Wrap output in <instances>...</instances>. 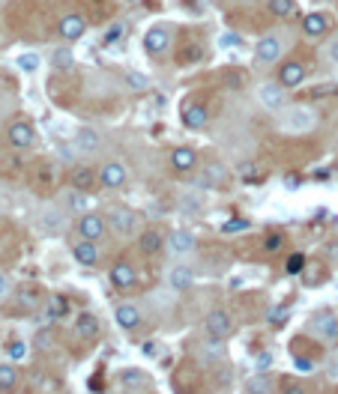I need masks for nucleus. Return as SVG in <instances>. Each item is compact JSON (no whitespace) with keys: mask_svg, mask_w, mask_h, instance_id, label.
I'll return each mask as SVG.
<instances>
[{"mask_svg":"<svg viewBox=\"0 0 338 394\" xmlns=\"http://www.w3.org/2000/svg\"><path fill=\"white\" fill-rule=\"evenodd\" d=\"M315 125H318V113L306 105L284 108V113L279 117V129L287 135H308V132H315Z\"/></svg>","mask_w":338,"mask_h":394,"instance_id":"f257e3e1","label":"nucleus"},{"mask_svg":"<svg viewBox=\"0 0 338 394\" xmlns=\"http://www.w3.org/2000/svg\"><path fill=\"white\" fill-rule=\"evenodd\" d=\"M0 203H4V200H0Z\"/></svg>","mask_w":338,"mask_h":394,"instance_id":"4d7b16f0","label":"nucleus"},{"mask_svg":"<svg viewBox=\"0 0 338 394\" xmlns=\"http://www.w3.org/2000/svg\"><path fill=\"white\" fill-rule=\"evenodd\" d=\"M311 328H315V335H320L323 340H338V316L330 311H320L311 316Z\"/></svg>","mask_w":338,"mask_h":394,"instance_id":"0eeeda50","label":"nucleus"},{"mask_svg":"<svg viewBox=\"0 0 338 394\" xmlns=\"http://www.w3.org/2000/svg\"><path fill=\"white\" fill-rule=\"evenodd\" d=\"M75 335L84 338V340H93L99 335V320L90 316V314H81L78 320H75Z\"/></svg>","mask_w":338,"mask_h":394,"instance_id":"4be33fe9","label":"nucleus"},{"mask_svg":"<svg viewBox=\"0 0 338 394\" xmlns=\"http://www.w3.org/2000/svg\"><path fill=\"white\" fill-rule=\"evenodd\" d=\"M96 183V173L90 168H75L72 171V188H81V192H87Z\"/></svg>","mask_w":338,"mask_h":394,"instance_id":"393cba45","label":"nucleus"},{"mask_svg":"<svg viewBox=\"0 0 338 394\" xmlns=\"http://www.w3.org/2000/svg\"><path fill=\"white\" fill-rule=\"evenodd\" d=\"M66 311H69V304H66L64 296H54L52 302H48V316H52V320H54V316H64Z\"/></svg>","mask_w":338,"mask_h":394,"instance_id":"72a5a7b5","label":"nucleus"},{"mask_svg":"<svg viewBox=\"0 0 338 394\" xmlns=\"http://www.w3.org/2000/svg\"><path fill=\"white\" fill-rule=\"evenodd\" d=\"M294 367H296V371H311V367H315V362H308V359H294Z\"/></svg>","mask_w":338,"mask_h":394,"instance_id":"09e8293b","label":"nucleus"},{"mask_svg":"<svg viewBox=\"0 0 338 394\" xmlns=\"http://www.w3.org/2000/svg\"><path fill=\"white\" fill-rule=\"evenodd\" d=\"M195 161H198V156H195L192 147H177V149L171 152V164H174L177 171H192Z\"/></svg>","mask_w":338,"mask_h":394,"instance_id":"aec40b11","label":"nucleus"},{"mask_svg":"<svg viewBox=\"0 0 338 394\" xmlns=\"http://www.w3.org/2000/svg\"><path fill=\"white\" fill-rule=\"evenodd\" d=\"M270 364H272V355H270V352H260V355H258V371H267Z\"/></svg>","mask_w":338,"mask_h":394,"instance_id":"de8ad7c7","label":"nucleus"},{"mask_svg":"<svg viewBox=\"0 0 338 394\" xmlns=\"http://www.w3.org/2000/svg\"><path fill=\"white\" fill-rule=\"evenodd\" d=\"M168 45H171V30L168 27L147 30V36H144V51H150V54H162Z\"/></svg>","mask_w":338,"mask_h":394,"instance_id":"ddd939ff","label":"nucleus"},{"mask_svg":"<svg viewBox=\"0 0 338 394\" xmlns=\"http://www.w3.org/2000/svg\"><path fill=\"white\" fill-rule=\"evenodd\" d=\"M120 383L126 386V388H147V374H141V371H123V376H120Z\"/></svg>","mask_w":338,"mask_h":394,"instance_id":"cd10ccee","label":"nucleus"},{"mask_svg":"<svg viewBox=\"0 0 338 394\" xmlns=\"http://www.w3.org/2000/svg\"><path fill=\"white\" fill-rule=\"evenodd\" d=\"M162 245H165V239H162L159 230H147V233H141V239H138V248H141L144 254H159Z\"/></svg>","mask_w":338,"mask_h":394,"instance_id":"5701e85b","label":"nucleus"},{"mask_svg":"<svg viewBox=\"0 0 338 394\" xmlns=\"http://www.w3.org/2000/svg\"><path fill=\"white\" fill-rule=\"evenodd\" d=\"M228 81H231V87H240V75H236V72H228Z\"/></svg>","mask_w":338,"mask_h":394,"instance_id":"603ef678","label":"nucleus"},{"mask_svg":"<svg viewBox=\"0 0 338 394\" xmlns=\"http://www.w3.org/2000/svg\"><path fill=\"white\" fill-rule=\"evenodd\" d=\"M75 149L84 152V156H90V152L99 149V135L93 129H81V132H75Z\"/></svg>","mask_w":338,"mask_h":394,"instance_id":"412c9836","label":"nucleus"},{"mask_svg":"<svg viewBox=\"0 0 338 394\" xmlns=\"http://www.w3.org/2000/svg\"><path fill=\"white\" fill-rule=\"evenodd\" d=\"M338 93V84H327V87H318L315 90V99H323V96H335Z\"/></svg>","mask_w":338,"mask_h":394,"instance_id":"a19ab883","label":"nucleus"},{"mask_svg":"<svg viewBox=\"0 0 338 394\" xmlns=\"http://www.w3.org/2000/svg\"><path fill=\"white\" fill-rule=\"evenodd\" d=\"M120 36H123V27H120V24H117V27H111V30H108V36H105V42H108V45H114V42L120 39Z\"/></svg>","mask_w":338,"mask_h":394,"instance_id":"49530a36","label":"nucleus"},{"mask_svg":"<svg viewBox=\"0 0 338 394\" xmlns=\"http://www.w3.org/2000/svg\"><path fill=\"white\" fill-rule=\"evenodd\" d=\"M24 355H28L24 344H12V347H9V359H16V362H18V359H24Z\"/></svg>","mask_w":338,"mask_h":394,"instance_id":"c03bdc74","label":"nucleus"},{"mask_svg":"<svg viewBox=\"0 0 338 394\" xmlns=\"http://www.w3.org/2000/svg\"><path fill=\"white\" fill-rule=\"evenodd\" d=\"M240 176H243V180H248V183H260L258 180V168H255V164H243V168H240Z\"/></svg>","mask_w":338,"mask_h":394,"instance_id":"58836bf2","label":"nucleus"},{"mask_svg":"<svg viewBox=\"0 0 338 394\" xmlns=\"http://www.w3.org/2000/svg\"><path fill=\"white\" fill-rule=\"evenodd\" d=\"M40 221L48 233H57V230H64V215H60V209H52V207H45L42 215H40Z\"/></svg>","mask_w":338,"mask_h":394,"instance_id":"b1692460","label":"nucleus"},{"mask_svg":"<svg viewBox=\"0 0 338 394\" xmlns=\"http://www.w3.org/2000/svg\"><path fill=\"white\" fill-rule=\"evenodd\" d=\"M135 212L129 207H114L108 212V227H114L117 233H132L135 230Z\"/></svg>","mask_w":338,"mask_h":394,"instance_id":"1a4fd4ad","label":"nucleus"},{"mask_svg":"<svg viewBox=\"0 0 338 394\" xmlns=\"http://www.w3.org/2000/svg\"><path fill=\"white\" fill-rule=\"evenodd\" d=\"M243 230H248V221L246 218H228L222 224V233L224 236H236V233H243Z\"/></svg>","mask_w":338,"mask_h":394,"instance_id":"473e14b6","label":"nucleus"},{"mask_svg":"<svg viewBox=\"0 0 338 394\" xmlns=\"http://www.w3.org/2000/svg\"><path fill=\"white\" fill-rule=\"evenodd\" d=\"M287 314H291V308H284V304H282V308H272V311H270L267 320H270L272 326H282V323L287 320Z\"/></svg>","mask_w":338,"mask_h":394,"instance_id":"4c0bfd02","label":"nucleus"},{"mask_svg":"<svg viewBox=\"0 0 338 394\" xmlns=\"http://www.w3.org/2000/svg\"><path fill=\"white\" fill-rule=\"evenodd\" d=\"M18 66H21L24 72H36V69H40V54H33V51L21 54V57H18Z\"/></svg>","mask_w":338,"mask_h":394,"instance_id":"f704fd0d","label":"nucleus"},{"mask_svg":"<svg viewBox=\"0 0 338 394\" xmlns=\"http://www.w3.org/2000/svg\"><path fill=\"white\" fill-rule=\"evenodd\" d=\"M75 260H78L81 266H93L99 260V251H96V242L93 239H81V242H75Z\"/></svg>","mask_w":338,"mask_h":394,"instance_id":"a211bd4d","label":"nucleus"},{"mask_svg":"<svg viewBox=\"0 0 338 394\" xmlns=\"http://www.w3.org/2000/svg\"><path fill=\"white\" fill-rule=\"evenodd\" d=\"M33 137H36V135H33V125H30V123L18 120V123L9 125V144H12V147H21V149H24V147L33 144Z\"/></svg>","mask_w":338,"mask_h":394,"instance_id":"4468645a","label":"nucleus"},{"mask_svg":"<svg viewBox=\"0 0 338 394\" xmlns=\"http://www.w3.org/2000/svg\"><path fill=\"white\" fill-rule=\"evenodd\" d=\"M327 60H330V63H335V66H338V36H335V39L327 45Z\"/></svg>","mask_w":338,"mask_h":394,"instance_id":"79ce46f5","label":"nucleus"},{"mask_svg":"<svg viewBox=\"0 0 338 394\" xmlns=\"http://www.w3.org/2000/svg\"><path fill=\"white\" fill-rule=\"evenodd\" d=\"M114 316H117V326L126 328V332H132V328L141 326V311H138L135 304H120V308L114 311Z\"/></svg>","mask_w":338,"mask_h":394,"instance_id":"2eb2a0df","label":"nucleus"},{"mask_svg":"<svg viewBox=\"0 0 338 394\" xmlns=\"http://www.w3.org/2000/svg\"><path fill=\"white\" fill-rule=\"evenodd\" d=\"M327 30H330V21L323 12H306L303 16V36H308V39L327 36Z\"/></svg>","mask_w":338,"mask_h":394,"instance_id":"9d476101","label":"nucleus"},{"mask_svg":"<svg viewBox=\"0 0 338 394\" xmlns=\"http://www.w3.org/2000/svg\"><path fill=\"white\" fill-rule=\"evenodd\" d=\"M303 266H306L303 254H291V260H287L284 269H287V275H299V272H303Z\"/></svg>","mask_w":338,"mask_h":394,"instance_id":"e433bc0d","label":"nucleus"},{"mask_svg":"<svg viewBox=\"0 0 338 394\" xmlns=\"http://www.w3.org/2000/svg\"><path fill=\"white\" fill-rule=\"evenodd\" d=\"M16 379H18V374L12 371L9 364H0V388H12L16 386Z\"/></svg>","mask_w":338,"mask_h":394,"instance_id":"c9c22d12","label":"nucleus"},{"mask_svg":"<svg viewBox=\"0 0 338 394\" xmlns=\"http://www.w3.org/2000/svg\"><path fill=\"white\" fill-rule=\"evenodd\" d=\"M282 39L275 33H267L264 39H258V45H255V63L258 66H270V63H275L282 57Z\"/></svg>","mask_w":338,"mask_h":394,"instance_id":"20e7f679","label":"nucleus"},{"mask_svg":"<svg viewBox=\"0 0 338 394\" xmlns=\"http://www.w3.org/2000/svg\"><path fill=\"white\" fill-rule=\"evenodd\" d=\"M99 183H102L105 188H120L123 183H126V171H123V164H105L102 173H99Z\"/></svg>","mask_w":338,"mask_h":394,"instance_id":"dca6fc26","label":"nucleus"},{"mask_svg":"<svg viewBox=\"0 0 338 394\" xmlns=\"http://www.w3.org/2000/svg\"><path fill=\"white\" fill-rule=\"evenodd\" d=\"M78 233L81 239H93V242H99V239L105 236V227H108V218H102V215H96V212H84L81 218H78Z\"/></svg>","mask_w":338,"mask_h":394,"instance_id":"39448f33","label":"nucleus"},{"mask_svg":"<svg viewBox=\"0 0 338 394\" xmlns=\"http://www.w3.org/2000/svg\"><path fill=\"white\" fill-rule=\"evenodd\" d=\"M66 207H69L72 212H84V209H87V197H84L81 188H72V192L66 195Z\"/></svg>","mask_w":338,"mask_h":394,"instance_id":"2f4dec72","label":"nucleus"},{"mask_svg":"<svg viewBox=\"0 0 338 394\" xmlns=\"http://www.w3.org/2000/svg\"><path fill=\"white\" fill-rule=\"evenodd\" d=\"M246 391H252V394H270L272 391V379L267 376V371L252 376V379H246Z\"/></svg>","mask_w":338,"mask_h":394,"instance_id":"a878e982","label":"nucleus"},{"mask_svg":"<svg viewBox=\"0 0 338 394\" xmlns=\"http://www.w3.org/2000/svg\"><path fill=\"white\" fill-rule=\"evenodd\" d=\"M144 355H156V344L150 340V344H144Z\"/></svg>","mask_w":338,"mask_h":394,"instance_id":"5fc2aeb1","label":"nucleus"},{"mask_svg":"<svg viewBox=\"0 0 338 394\" xmlns=\"http://www.w3.org/2000/svg\"><path fill=\"white\" fill-rule=\"evenodd\" d=\"M243 4H248V0H243Z\"/></svg>","mask_w":338,"mask_h":394,"instance_id":"6e6d98bb","label":"nucleus"},{"mask_svg":"<svg viewBox=\"0 0 338 394\" xmlns=\"http://www.w3.org/2000/svg\"><path fill=\"white\" fill-rule=\"evenodd\" d=\"M6 293H9V284H6V278H4V275H0V299H4Z\"/></svg>","mask_w":338,"mask_h":394,"instance_id":"3c124183","label":"nucleus"},{"mask_svg":"<svg viewBox=\"0 0 338 394\" xmlns=\"http://www.w3.org/2000/svg\"><path fill=\"white\" fill-rule=\"evenodd\" d=\"M168 284L174 290H189L195 284V269H192V266H186V263L171 266V269H168Z\"/></svg>","mask_w":338,"mask_h":394,"instance_id":"f8f14e48","label":"nucleus"},{"mask_svg":"<svg viewBox=\"0 0 338 394\" xmlns=\"http://www.w3.org/2000/svg\"><path fill=\"white\" fill-rule=\"evenodd\" d=\"M255 96H258V105L264 111H270V113H282L287 108V87L279 84V81H275V84L272 81L260 84Z\"/></svg>","mask_w":338,"mask_h":394,"instance_id":"f03ea898","label":"nucleus"},{"mask_svg":"<svg viewBox=\"0 0 338 394\" xmlns=\"http://www.w3.org/2000/svg\"><path fill=\"white\" fill-rule=\"evenodd\" d=\"M195 248H198V239H195L189 230H174V233L165 239L168 257H189V254H195Z\"/></svg>","mask_w":338,"mask_h":394,"instance_id":"7ed1b4c3","label":"nucleus"},{"mask_svg":"<svg viewBox=\"0 0 338 394\" xmlns=\"http://www.w3.org/2000/svg\"><path fill=\"white\" fill-rule=\"evenodd\" d=\"M183 123L189 125V129H204L207 125V108L198 105V101L195 105H186L183 108Z\"/></svg>","mask_w":338,"mask_h":394,"instance_id":"6ab92c4d","label":"nucleus"},{"mask_svg":"<svg viewBox=\"0 0 338 394\" xmlns=\"http://www.w3.org/2000/svg\"><path fill=\"white\" fill-rule=\"evenodd\" d=\"M306 81V66L299 60H287L279 66V84H284L287 90H294V87H299Z\"/></svg>","mask_w":338,"mask_h":394,"instance_id":"6e6552de","label":"nucleus"},{"mask_svg":"<svg viewBox=\"0 0 338 394\" xmlns=\"http://www.w3.org/2000/svg\"><path fill=\"white\" fill-rule=\"evenodd\" d=\"M126 84H129V90H135V93L150 90V78L141 75V72H126Z\"/></svg>","mask_w":338,"mask_h":394,"instance_id":"7c9ffc66","label":"nucleus"},{"mask_svg":"<svg viewBox=\"0 0 338 394\" xmlns=\"http://www.w3.org/2000/svg\"><path fill=\"white\" fill-rule=\"evenodd\" d=\"M180 60L183 63H198V60H201V48H186L180 54Z\"/></svg>","mask_w":338,"mask_h":394,"instance_id":"ea45409f","label":"nucleus"},{"mask_svg":"<svg viewBox=\"0 0 338 394\" xmlns=\"http://www.w3.org/2000/svg\"><path fill=\"white\" fill-rule=\"evenodd\" d=\"M21 308H28V311H33V308H36V296H33V293H28V290L21 293Z\"/></svg>","mask_w":338,"mask_h":394,"instance_id":"37998d69","label":"nucleus"},{"mask_svg":"<svg viewBox=\"0 0 338 394\" xmlns=\"http://www.w3.org/2000/svg\"><path fill=\"white\" fill-rule=\"evenodd\" d=\"M264 245H267V251H275V248H282V236H279V233L267 236V239H264Z\"/></svg>","mask_w":338,"mask_h":394,"instance_id":"a18cd8bd","label":"nucleus"},{"mask_svg":"<svg viewBox=\"0 0 338 394\" xmlns=\"http://www.w3.org/2000/svg\"><path fill=\"white\" fill-rule=\"evenodd\" d=\"M84 30H87V21L78 16V12H69V16H64V21H60V36H64L66 42L81 39Z\"/></svg>","mask_w":338,"mask_h":394,"instance_id":"9b49d317","label":"nucleus"},{"mask_svg":"<svg viewBox=\"0 0 338 394\" xmlns=\"http://www.w3.org/2000/svg\"><path fill=\"white\" fill-rule=\"evenodd\" d=\"M72 60H75V57H72L69 48H54V51H52V66H54V69H69Z\"/></svg>","mask_w":338,"mask_h":394,"instance_id":"c756f323","label":"nucleus"},{"mask_svg":"<svg viewBox=\"0 0 338 394\" xmlns=\"http://www.w3.org/2000/svg\"><path fill=\"white\" fill-rule=\"evenodd\" d=\"M204 180L212 183V185H216V183H224V180H228V171H224V164L210 161V164H207V171H204Z\"/></svg>","mask_w":338,"mask_h":394,"instance_id":"c85d7f7f","label":"nucleus"},{"mask_svg":"<svg viewBox=\"0 0 338 394\" xmlns=\"http://www.w3.org/2000/svg\"><path fill=\"white\" fill-rule=\"evenodd\" d=\"M111 284L120 287V290H129L135 284V269L129 263H114L111 266Z\"/></svg>","mask_w":338,"mask_h":394,"instance_id":"f3484780","label":"nucleus"},{"mask_svg":"<svg viewBox=\"0 0 338 394\" xmlns=\"http://www.w3.org/2000/svg\"><path fill=\"white\" fill-rule=\"evenodd\" d=\"M204 328H207V335H210V338L224 340V338H228V335L234 332V320H231V314H228V311H212V314L207 316Z\"/></svg>","mask_w":338,"mask_h":394,"instance_id":"423d86ee","label":"nucleus"},{"mask_svg":"<svg viewBox=\"0 0 338 394\" xmlns=\"http://www.w3.org/2000/svg\"><path fill=\"white\" fill-rule=\"evenodd\" d=\"M224 45H240V39L234 33H224Z\"/></svg>","mask_w":338,"mask_h":394,"instance_id":"864d4df0","label":"nucleus"},{"mask_svg":"<svg viewBox=\"0 0 338 394\" xmlns=\"http://www.w3.org/2000/svg\"><path fill=\"white\" fill-rule=\"evenodd\" d=\"M48 340H52V338H48V332H40V335H36V347L48 350Z\"/></svg>","mask_w":338,"mask_h":394,"instance_id":"8fccbe9b","label":"nucleus"},{"mask_svg":"<svg viewBox=\"0 0 338 394\" xmlns=\"http://www.w3.org/2000/svg\"><path fill=\"white\" fill-rule=\"evenodd\" d=\"M270 12L275 18H294L296 16V4L294 0H270Z\"/></svg>","mask_w":338,"mask_h":394,"instance_id":"bb28decb","label":"nucleus"}]
</instances>
